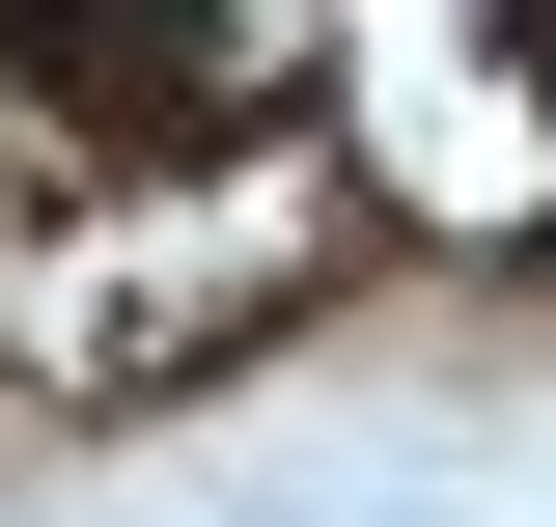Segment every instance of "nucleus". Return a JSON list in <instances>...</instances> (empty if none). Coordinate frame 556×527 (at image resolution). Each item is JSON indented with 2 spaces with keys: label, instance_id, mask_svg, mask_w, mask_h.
Returning <instances> with one entry per match:
<instances>
[{
  "label": "nucleus",
  "instance_id": "nucleus-1",
  "mask_svg": "<svg viewBox=\"0 0 556 527\" xmlns=\"http://www.w3.org/2000/svg\"><path fill=\"white\" fill-rule=\"evenodd\" d=\"M0 83H28L56 139H112V167L251 139V28H223V0H0Z\"/></svg>",
  "mask_w": 556,
  "mask_h": 527
},
{
  "label": "nucleus",
  "instance_id": "nucleus-2",
  "mask_svg": "<svg viewBox=\"0 0 556 527\" xmlns=\"http://www.w3.org/2000/svg\"><path fill=\"white\" fill-rule=\"evenodd\" d=\"M501 28H529V56H556V0H501Z\"/></svg>",
  "mask_w": 556,
  "mask_h": 527
}]
</instances>
